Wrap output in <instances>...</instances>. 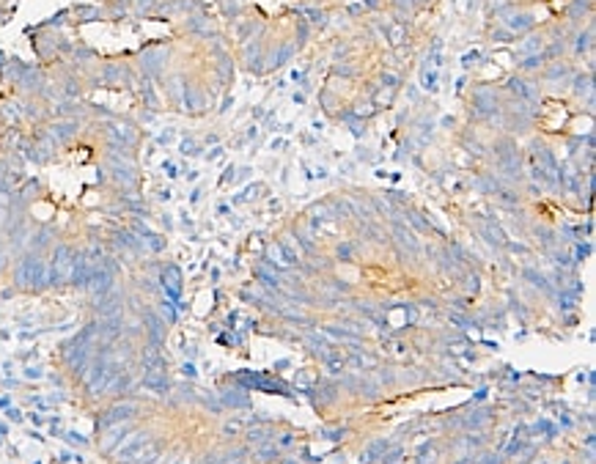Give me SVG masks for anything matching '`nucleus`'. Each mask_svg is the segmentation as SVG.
Here are the masks:
<instances>
[{
  "mask_svg": "<svg viewBox=\"0 0 596 464\" xmlns=\"http://www.w3.org/2000/svg\"><path fill=\"white\" fill-rule=\"evenodd\" d=\"M74 256L77 250L72 244L61 242L52 247V256H50L47 267H50V289H63L69 286L72 280V267H74Z\"/></svg>",
  "mask_w": 596,
  "mask_h": 464,
  "instance_id": "nucleus-1",
  "label": "nucleus"
},
{
  "mask_svg": "<svg viewBox=\"0 0 596 464\" xmlns=\"http://www.w3.org/2000/svg\"><path fill=\"white\" fill-rule=\"evenodd\" d=\"M149 442H151V434H149L146 429H140V431H129V434H126L124 440L118 442V448L113 450L110 456L116 459L118 464H129L132 459L138 456V453H140V450H143Z\"/></svg>",
  "mask_w": 596,
  "mask_h": 464,
  "instance_id": "nucleus-2",
  "label": "nucleus"
},
{
  "mask_svg": "<svg viewBox=\"0 0 596 464\" xmlns=\"http://www.w3.org/2000/svg\"><path fill=\"white\" fill-rule=\"evenodd\" d=\"M138 415V404L135 401H121V404H113L97 417V431L102 434L107 426H116V423H129L132 417Z\"/></svg>",
  "mask_w": 596,
  "mask_h": 464,
  "instance_id": "nucleus-3",
  "label": "nucleus"
},
{
  "mask_svg": "<svg viewBox=\"0 0 596 464\" xmlns=\"http://www.w3.org/2000/svg\"><path fill=\"white\" fill-rule=\"evenodd\" d=\"M157 283H160V289L165 291V297L174 305L181 302V269L176 264H162L160 275H157Z\"/></svg>",
  "mask_w": 596,
  "mask_h": 464,
  "instance_id": "nucleus-4",
  "label": "nucleus"
},
{
  "mask_svg": "<svg viewBox=\"0 0 596 464\" xmlns=\"http://www.w3.org/2000/svg\"><path fill=\"white\" fill-rule=\"evenodd\" d=\"M140 319H143L140 324H143V333H146V338H149V343L162 346V343H165V333H168V327H165L168 321L162 319L157 311H151V308H146Z\"/></svg>",
  "mask_w": 596,
  "mask_h": 464,
  "instance_id": "nucleus-5",
  "label": "nucleus"
},
{
  "mask_svg": "<svg viewBox=\"0 0 596 464\" xmlns=\"http://www.w3.org/2000/svg\"><path fill=\"white\" fill-rule=\"evenodd\" d=\"M393 242H396V253H398L401 258L418 256V253H421V242H418V236L412 234V231H409L401 220L393 222Z\"/></svg>",
  "mask_w": 596,
  "mask_h": 464,
  "instance_id": "nucleus-6",
  "label": "nucleus"
},
{
  "mask_svg": "<svg viewBox=\"0 0 596 464\" xmlns=\"http://www.w3.org/2000/svg\"><path fill=\"white\" fill-rule=\"evenodd\" d=\"M113 286H116V275H113V272H107L104 267H97V269L91 272L85 291L91 294V299H97V297H104V294H107Z\"/></svg>",
  "mask_w": 596,
  "mask_h": 464,
  "instance_id": "nucleus-7",
  "label": "nucleus"
},
{
  "mask_svg": "<svg viewBox=\"0 0 596 464\" xmlns=\"http://www.w3.org/2000/svg\"><path fill=\"white\" fill-rule=\"evenodd\" d=\"M475 225H478L481 236H484L489 244H495V247H506L508 242V236L506 231H503V225H500L495 217H475Z\"/></svg>",
  "mask_w": 596,
  "mask_h": 464,
  "instance_id": "nucleus-8",
  "label": "nucleus"
},
{
  "mask_svg": "<svg viewBox=\"0 0 596 464\" xmlns=\"http://www.w3.org/2000/svg\"><path fill=\"white\" fill-rule=\"evenodd\" d=\"M129 431H132L129 423H116V426H107V429L102 431V442H99V448H102L104 456H110L113 450L118 448V442H121V440H124Z\"/></svg>",
  "mask_w": 596,
  "mask_h": 464,
  "instance_id": "nucleus-9",
  "label": "nucleus"
},
{
  "mask_svg": "<svg viewBox=\"0 0 596 464\" xmlns=\"http://www.w3.org/2000/svg\"><path fill=\"white\" fill-rule=\"evenodd\" d=\"M140 385L143 388H149L151 393H171V379H168L165 374V368H154V371H143V379H140Z\"/></svg>",
  "mask_w": 596,
  "mask_h": 464,
  "instance_id": "nucleus-10",
  "label": "nucleus"
},
{
  "mask_svg": "<svg viewBox=\"0 0 596 464\" xmlns=\"http://www.w3.org/2000/svg\"><path fill=\"white\" fill-rule=\"evenodd\" d=\"M55 244V228H39L36 234H30V242H28V250H36V253H47L50 247Z\"/></svg>",
  "mask_w": 596,
  "mask_h": 464,
  "instance_id": "nucleus-11",
  "label": "nucleus"
},
{
  "mask_svg": "<svg viewBox=\"0 0 596 464\" xmlns=\"http://www.w3.org/2000/svg\"><path fill=\"white\" fill-rule=\"evenodd\" d=\"M160 453H162V445H160V442H149V445H146V448L138 453V456L132 459L129 464H151L154 459L160 456Z\"/></svg>",
  "mask_w": 596,
  "mask_h": 464,
  "instance_id": "nucleus-12",
  "label": "nucleus"
},
{
  "mask_svg": "<svg viewBox=\"0 0 596 464\" xmlns=\"http://www.w3.org/2000/svg\"><path fill=\"white\" fill-rule=\"evenodd\" d=\"M324 363H327V371H330V374H341V371L347 368V357L341 352H335V349L324 354Z\"/></svg>",
  "mask_w": 596,
  "mask_h": 464,
  "instance_id": "nucleus-13",
  "label": "nucleus"
},
{
  "mask_svg": "<svg viewBox=\"0 0 596 464\" xmlns=\"http://www.w3.org/2000/svg\"><path fill=\"white\" fill-rule=\"evenodd\" d=\"M250 426V417L245 415V417H231V420H225L223 423V434L225 437H234V434H239V431H245Z\"/></svg>",
  "mask_w": 596,
  "mask_h": 464,
  "instance_id": "nucleus-14",
  "label": "nucleus"
},
{
  "mask_svg": "<svg viewBox=\"0 0 596 464\" xmlns=\"http://www.w3.org/2000/svg\"><path fill=\"white\" fill-rule=\"evenodd\" d=\"M363 234L371 242H388V234H382L379 222H374V220H363Z\"/></svg>",
  "mask_w": 596,
  "mask_h": 464,
  "instance_id": "nucleus-15",
  "label": "nucleus"
},
{
  "mask_svg": "<svg viewBox=\"0 0 596 464\" xmlns=\"http://www.w3.org/2000/svg\"><path fill=\"white\" fill-rule=\"evenodd\" d=\"M220 401H223V407H248V395L245 393H236V388H231V393H223L220 395Z\"/></svg>",
  "mask_w": 596,
  "mask_h": 464,
  "instance_id": "nucleus-16",
  "label": "nucleus"
},
{
  "mask_svg": "<svg viewBox=\"0 0 596 464\" xmlns=\"http://www.w3.org/2000/svg\"><path fill=\"white\" fill-rule=\"evenodd\" d=\"M143 242H146V250H149V253H154V256L165 250V236L157 234V231H151V236H146Z\"/></svg>",
  "mask_w": 596,
  "mask_h": 464,
  "instance_id": "nucleus-17",
  "label": "nucleus"
},
{
  "mask_svg": "<svg viewBox=\"0 0 596 464\" xmlns=\"http://www.w3.org/2000/svg\"><path fill=\"white\" fill-rule=\"evenodd\" d=\"M522 275H525V277H527V280H530V283H533V286H539L541 291H552V286H549V280H547V277H544V275H541V272H536V269H525V272H522Z\"/></svg>",
  "mask_w": 596,
  "mask_h": 464,
  "instance_id": "nucleus-18",
  "label": "nucleus"
},
{
  "mask_svg": "<svg viewBox=\"0 0 596 464\" xmlns=\"http://www.w3.org/2000/svg\"><path fill=\"white\" fill-rule=\"evenodd\" d=\"M294 239H297V242L302 244V250L313 258V253H316V242L311 239V234H308V231H294Z\"/></svg>",
  "mask_w": 596,
  "mask_h": 464,
  "instance_id": "nucleus-19",
  "label": "nucleus"
},
{
  "mask_svg": "<svg viewBox=\"0 0 596 464\" xmlns=\"http://www.w3.org/2000/svg\"><path fill=\"white\" fill-rule=\"evenodd\" d=\"M277 456H280V448H277V445H272L270 440L261 442V448H258V459H261V462H272V459H277Z\"/></svg>",
  "mask_w": 596,
  "mask_h": 464,
  "instance_id": "nucleus-20",
  "label": "nucleus"
},
{
  "mask_svg": "<svg viewBox=\"0 0 596 464\" xmlns=\"http://www.w3.org/2000/svg\"><path fill=\"white\" fill-rule=\"evenodd\" d=\"M437 462V453L431 445H421V450H418V464H434Z\"/></svg>",
  "mask_w": 596,
  "mask_h": 464,
  "instance_id": "nucleus-21",
  "label": "nucleus"
},
{
  "mask_svg": "<svg viewBox=\"0 0 596 464\" xmlns=\"http://www.w3.org/2000/svg\"><path fill=\"white\" fill-rule=\"evenodd\" d=\"M160 313L168 319V324H174V321L179 319V313H176V308H174V302H171V299H162V302H160Z\"/></svg>",
  "mask_w": 596,
  "mask_h": 464,
  "instance_id": "nucleus-22",
  "label": "nucleus"
},
{
  "mask_svg": "<svg viewBox=\"0 0 596 464\" xmlns=\"http://www.w3.org/2000/svg\"><path fill=\"white\" fill-rule=\"evenodd\" d=\"M558 305H561L563 311H571V308H577V294H571V291L563 289V291H561V297H558Z\"/></svg>",
  "mask_w": 596,
  "mask_h": 464,
  "instance_id": "nucleus-23",
  "label": "nucleus"
},
{
  "mask_svg": "<svg viewBox=\"0 0 596 464\" xmlns=\"http://www.w3.org/2000/svg\"><path fill=\"white\" fill-rule=\"evenodd\" d=\"M354 250H357V242H341L335 253H338V258H341V261H349V258L354 256Z\"/></svg>",
  "mask_w": 596,
  "mask_h": 464,
  "instance_id": "nucleus-24",
  "label": "nucleus"
},
{
  "mask_svg": "<svg viewBox=\"0 0 596 464\" xmlns=\"http://www.w3.org/2000/svg\"><path fill=\"white\" fill-rule=\"evenodd\" d=\"M270 437H272L270 429H248V440L250 442H267Z\"/></svg>",
  "mask_w": 596,
  "mask_h": 464,
  "instance_id": "nucleus-25",
  "label": "nucleus"
},
{
  "mask_svg": "<svg viewBox=\"0 0 596 464\" xmlns=\"http://www.w3.org/2000/svg\"><path fill=\"white\" fill-rule=\"evenodd\" d=\"M591 253H594V244L591 242H580L574 247V261H585V258H591Z\"/></svg>",
  "mask_w": 596,
  "mask_h": 464,
  "instance_id": "nucleus-26",
  "label": "nucleus"
},
{
  "mask_svg": "<svg viewBox=\"0 0 596 464\" xmlns=\"http://www.w3.org/2000/svg\"><path fill=\"white\" fill-rule=\"evenodd\" d=\"M536 239H539L544 247H552V244L558 242V239H555V234H552V231H547V228H536Z\"/></svg>",
  "mask_w": 596,
  "mask_h": 464,
  "instance_id": "nucleus-27",
  "label": "nucleus"
},
{
  "mask_svg": "<svg viewBox=\"0 0 596 464\" xmlns=\"http://www.w3.org/2000/svg\"><path fill=\"white\" fill-rule=\"evenodd\" d=\"M552 261L558 264V267H563V269H566V267H571V264H574V261H571V258H569V253H563V250H555V253H552Z\"/></svg>",
  "mask_w": 596,
  "mask_h": 464,
  "instance_id": "nucleus-28",
  "label": "nucleus"
},
{
  "mask_svg": "<svg viewBox=\"0 0 596 464\" xmlns=\"http://www.w3.org/2000/svg\"><path fill=\"white\" fill-rule=\"evenodd\" d=\"M465 277H467V280H465L467 291H472V294H475V291H478V286H481L478 275H475V272H465Z\"/></svg>",
  "mask_w": 596,
  "mask_h": 464,
  "instance_id": "nucleus-29",
  "label": "nucleus"
},
{
  "mask_svg": "<svg viewBox=\"0 0 596 464\" xmlns=\"http://www.w3.org/2000/svg\"><path fill=\"white\" fill-rule=\"evenodd\" d=\"M539 431H541V434H547V437L558 434V431H555V426H552V423H547V420H539V423H536V434H539Z\"/></svg>",
  "mask_w": 596,
  "mask_h": 464,
  "instance_id": "nucleus-30",
  "label": "nucleus"
},
{
  "mask_svg": "<svg viewBox=\"0 0 596 464\" xmlns=\"http://www.w3.org/2000/svg\"><path fill=\"white\" fill-rule=\"evenodd\" d=\"M401 453H404L401 448H393L390 453H385V456H382V464H396L398 459H401Z\"/></svg>",
  "mask_w": 596,
  "mask_h": 464,
  "instance_id": "nucleus-31",
  "label": "nucleus"
},
{
  "mask_svg": "<svg viewBox=\"0 0 596 464\" xmlns=\"http://www.w3.org/2000/svg\"><path fill=\"white\" fill-rule=\"evenodd\" d=\"M520 450H522V442H520V437H514L511 442H508L506 453H508V456H517V453H520Z\"/></svg>",
  "mask_w": 596,
  "mask_h": 464,
  "instance_id": "nucleus-32",
  "label": "nucleus"
},
{
  "mask_svg": "<svg viewBox=\"0 0 596 464\" xmlns=\"http://www.w3.org/2000/svg\"><path fill=\"white\" fill-rule=\"evenodd\" d=\"M8 267V247L3 244V239H0V272Z\"/></svg>",
  "mask_w": 596,
  "mask_h": 464,
  "instance_id": "nucleus-33",
  "label": "nucleus"
},
{
  "mask_svg": "<svg viewBox=\"0 0 596 464\" xmlns=\"http://www.w3.org/2000/svg\"><path fill=\"white\" fill-rule=\"evenodd\" d=\"M506 247L511 250V253H520V256H527L530 250L525 247V244H520V242H506Z\"/></svg>",
  "mask_w": 596,
  "mask_h": 464,
  "instance_id": "nucleus-34",
  "label": "nucleus"
},
{
  "mask_svg": "<svg viewBox=\"0 0 596 464\" xmlns=\"http://www.w3.org/2000/svg\"><path fill=\"white\" fill-rule=\"evenodd\" d=\"M6 415H8V420H11V423H22V420H25V417H22V412H20V409H14V407H8Z\"/></svg>",
  "mask_w": 596,
  "mask_h": 464,
  "instance_id": "nucleus-35",
  "label": "nucleus"
},
{
  "mask_svg": "<svg viewBox=\"0 0 596 464\" xmlns=\"http://www.w3.org/2000/svg\"><path fill=\"white\" fill-rule=\"evenodd\" d=\"M181 374H184V376H190V379H195V376H198V371H195V366H193V363H184V366H181Z\"/></svg>",
  "mask_w": 596,
  "mask_h": 464,
  "instance_id": "nucleus-36",
  "label": "nucleus"
},
{
  "mask_svg": "<svg viewBox=\"0 0 596 464\" xmlns=\"http://www.w3.org/2000/svg\"><path fill=\"white\" fill-rule=\"evenodd\" d=\"M324 440H341L344 437V429H333V431H327V434H322Z\"/></svg>",
  "mask_w": 596,
  "mask_h": 464,
  "instance_id": "nucleus-37",
  "label": "nucleus"
},
{
  "mask_svg": "<svg viewBox=\"0 0 596 464\" xmlns=\"http://www.w3.org/2000/svg\"><path fill=\"white\" fill-rule=\"evenodd\" d=\"M25 376H30V379H39V376H42V368H33V366L25 368Z\"/></svg>",
  "mask_w": 596,
  "mask_h": 464,
  "instance_id": "nucleus-38",
  "label": "nucleus"
},
{
  "mask_svg": "<svg viewBox=\"0 0 596 464\" xmlns=\"http://www.w3.org/2000/svg\"><path fill=\"white\" fill-rule=\"evenodd\" d=\"M497 462L500 459L495 456V453H484V456H481V464H497Z\"/></svg>",
  "mask_w": 596,
  "mask_h": 464,
  "instance_id": "nucleus-39",
  "label": "nucleus"
},
{
  "mask_svg": "<svg viewBox=\"0 0 596 464\" xmlns=\"http://www.w3.org/2000/svg\"><path fill=\"white\" fill-rule=\"evenodd\" d=\"M561 426H563V429H571V426H574V420H571L569 415H561Z\"/></svg>",
  "mask_w": 596,
  "mask_h": 464,
  "instance_id": "nucleus-40",
  "label": "nucleus"
},
{
  "mask_svg": "<svg viewBox=\"0 0 596 464\" xmlns=\"http://www.w3.org/2000/svg\"><path fill=\"white\" fill-rule=\"evenodd\" d=\"M291 442H294V434H283L280 437V445H291Z\"/></svg>",
  "mask_w": 596,
  "mask_h": 464,
  "instance_id": "nucleus-41",
  "label": "nucleus"
},
{
  "mask_svg": "<svg viewBox=\"0 0 596 464\" xmlns=\"http://www.w3.org/2000/svg\"><path fill=\"white\" fill-rule=\"evenodd\" d=\"M275 368H277V371H286V368H289V360H277Z\"/></svg>",
  "mask_w": 596,
  "mask_h": 464,
  "instance_id": "nucleus-42",
  "label": "nucleus"
},
{
  "mask_svg": "<svg viewBox=\"0 0 596 464\" xmlns=\"http://www.w3.org/2000/svg\"><path fill=\"white\" fill-rule=\"evenodd\" d=\"M3 407H11V398H8V395H3V398H0V409H3Z\"/></svg>",
  "mask_w": 596,
  "mask_h": 464,
  "instance_id": "nucleus-43",
  "label": "nucleus"
},
{
  "mask_svg": "<svg viewBox=\"0 0 596 464\" xmlns=\"http://www.w3.org/2000/svg\"><path fill=\"white\" fill-rule=\"evenodd\" d=\"M165 171H168V176H176V168L171 165V162H165Z\"/></svg>",
  "mask_w": 596,
  "mask_h": 464,
  "instance_id": "nucleus-44",
  "label": "nucleus"
},
{
  "mask_svg": "<svg viewBox=\"0 0 596 464\" xmlns=\"http://www.w3.org/2000/svg\"><path fill=\"white\" fill-rule=\"evenodd\" d=\"M8 434V423H0V437H6Z\"/></svg>",
  "mask_w": 596,
  "mask_h": 464,
  "instance_id": "nucleus-45",
  "label": "nucleus"
},
{
  "mask_svg": "<svg viewBox=\"0 0 596 464\" xmlns=\"http://www.w3.org/2000/svg\"><path fill=\"white\" fill-rule=\"evenodd\" d=\"M541 464H547V462H541Z\"/></svg>",
  "mask_w": 596,
  "mask_h": 464,
  "instance_id": "nucleus-46",
  "label": "nucleus"
},
{
  "mask_svg": "<svg viewBox=\"0 0 596 464\" xmlns=\"http://www.w3.org/2000/svg\"><path fill=\"white\" fill-rule=\"evenodd\" d=\"M563 464H566V462H563Z\"/></svg>",
  "mask_w": 596,
  "mask_h": 464,
  "instance_id": "nucleus-47",
  "label": "nucleus"
}]
</instances>
